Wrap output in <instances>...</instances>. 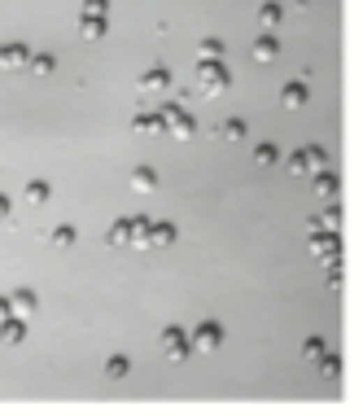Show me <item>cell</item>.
Returning a JSON list of instances; mask_svg holds the SVG:
<instances>
[{
    "mask_svg": "<svg viewBox=\"0 0 363 416\" xmlns=\"http://www.w3.org/2000/svg\"><path fill=\"white\" fill-rule=\"evenodd\" d=\"M202 88H206V92L228 88V71H223V66H214V62H206V66H202Z\"/></svg>",
    "mask_w": 363,
    "mask_h": 416,
    "instance_id": "4",
    "label": "cell"
},
{
    "mask_svg": "<svg viewBox=\"0 0 363 416\" xmlns=\"http://www.w3.org/2000/svg\"><path fill=\"white\" fill-rule=\"evenodd\" d=\"M140 88H145V92H162V88H167V71L145 75V79H140Z\"/></svg>",
    "mask_w": 363,
    "mask_h": 416,
    "instance_id": "10",
    "label": "cell"
},
{
    "mask_svg": "<svg viewBox=\"0 0 363 416\" xmlns=\"http://www.w3.org/2000/svg\"><path fill=\"white\" fill-rule=\"evenodd\" d=\"M131 185H136L140 193H145V189H154V171H136V180H131Z\"/></svg>",
    "mask_w": 363,
    "mask_h": 416,
    "instance_id": "16",
    "label": "cell"
},
{
    "mask_svg": "<svg viewBox=\"0 0 363 416\" xmlns=\"http://www.w3.org/2000/svg\"><path fill=\"white\" fill-rule=\"evenodd\" d=\"M31 71H36V75H48V71H53V57H36V62H31Z\"/></svg>",
    "mask_w": 363,
    "mask_h": 416,
    "instance_id": "17",
    "label": "cell"
},
{
    "mask_svg": "<svg viewBox=\"0 0 363 416\" xmlns=\"http://www.w3.org/2000/svg\"><path fill=\"white\" fill-rule=\"evenodd\" d=\"M5 215H9V202H5V197H0V220H5Z\"/></svg>",
    "mask_w": 363,
    "mask_h": 416,
    "instance_id": "23",
    "label": "cell"
},
{
    "mask_svg": "<svg viewBox=\"0 0 363 416\" xmlns=\"http://www.w3.org/2000/svg\"><path fill=\"white\" fill-rule=\"evenodd\" d=\"M27 202H31V206L48 202V185H31V189H27Z\"/></svg>",
    "mask_w": 363,
    "mask_h": 416,
    "instance_id": "15",
    "label": "cell"
},
{
    "mask_svg": "<svg viewBox=\"0 0 363 416\" xmlns=\"http://www.w3.org/2000/svg\"><path fill=\"white\" fill-rule=\"evenodd\" d=\"M219 346H223V329H219V324H202V329L188 338V351H202V355L219 351Z\"/></svg>",
    "mask_w": 363,
    "mask_h": 416,
    "instance_id": "1",
    "label": "cell"
},
{
    "mask_svg": "<svg viewBox=\"0 0 363 416\" xmlns=\"http://www.w3.org/2000/svg\"><path fill=\"white\" fill-rule=\"evenodd\" d=\"M131 241V224H114L110 228V245H127Z\"/></svg>",
    "mask_w": 363,
    "mask_h": 416,
    "instance_id": "12",
    "label": "cell"
},
{
    "mask_svg": "<svg viewBox=\"0 0 363 416\" xmlns=\"http://www.w3.org/2000/svg\"><path fill=\"white\" fill-rule=\"evenodd\" d=\"M254 57H258V62H272V57H276V40H258V44H254Z\"/></svg>",
    "mask_w": 363,
    "mask_h": 416,
    "instance_id": "13",
    "label": "cell"
},
{
    "mask_svg": "<svg viewBox=\"0 0 363 416\" xmlns=\"http://www.w3.org/2000/svg\"><path fill=\"white\" fill-rule=\"evenodd\" d=\"M162 351H167L171 359H184L188 355V333L184 329H167L162 333Z\"/></svg>",
    "mask_w": 363,
    "mask_h": 416,
    "instance_id": "2",
    "label": "cell"
},
{
    "mask_svg": "<svg viewBox=\"0 0 363 416\" xmlns=\"http://www.w3.org/2000/svg\"><path fill=\"white\" fill-rule=\"evenodd\" d=\"M280 96H285V106H289V110H293V106H306V88H302V83H289V88L280 92Z\"/></svg>",
    "mask_w": 363,
    "mask_h": 416,
    "instance_id": "9",
    "label": "cell"
},
{
    "mask_svg": "<svg viewBox=\"0 0 363 416\" xmlns=\"http://www.w3.org/2000/svg\"><path fill=\"white\" fill-rule=\"evenodd\" d=\"M9 320V298H0V324Z\"/></svg>",
    "mask_w": 363,
    "mask_h": 416,
    "instance_id": "22",
    "label": "cell"
},
{
    "mask_svg": "<svg viewBox=\"0 0 363 416\" xmlns=\"http://www.w3.org/2000/svg\"><path fill=\"white\" fill-rule=\"evenodd\" d=\"M254 158H258L262 166H272V162H276V149H272V145H262V149H258V154H254Z\"/></svg>",
    "mask_w": 363,
    "mask_h": 416,
    "instance_id": "18",
    "label": "cell"
},
{
    "mask_svg": "<svg viewBox=\"0 0 363 416\" xmlns=\"http://www.w3.org/2000/svg\"><path fill=\"white\" fill-rule=\"evenodd\" d=\"M241 131H245V127H241V119H232V123H223V136H228V141H237V136H241Z\"/></svg>",
    "mask_w": 363,
    "mask_h": 416,
    "instance_id": "21",
    "label": "cell"
},
{
    "mask_svg": "<svg viewBox=\"0 0 363 416\" xmlns=\"http://www.w3.org/2000/svg\"><path fill=\"white\" fill-rule=\"evenodd\" d=\"M316 189H320V193H337V180H333V175H320Z\"/></svg>",
    "mask_w": 363,
    "mask_h": 416,
    "instance_id": "19",
    "label": "cell"
},
{
    "mask_svg": "<svg viewBox=\"0 0 363 416\" xmlns=\"http://www.w3.org/2000/svg\"><path fill=\"white\" fill-rule=\"evenodd\" d=\"M171 237H175L171 224H154V228H149V245H171Z\"/></svg>",
    "mask_w": 363,
    "mask_h": 416,
    "instance_id": "7",
    "label": "cell"
},
{
    "mask_svg": "<svg viewBox=\"0 0 363 416\" xmlns=\"http://www.w3.org/2000/svg\"><path fill=\"white\" fill-rule=\"evenodd\" d=\"M127 368H131V364H127L123 355H114V359L105 364V373H110V377H127Z\"/></svg>",
    "mask_w": 363,
    "mask_h": 416,
    "instance_id": "14",
    "label": "cell"
},
{
    "mask_svg": "<svg viewBox=\"0 0 363 416\" xmlns=\"http://www.w3.org/2000/svg\"><path fill=\"white\" fill-rule=\"evenodd\" d=\"M31 62V53L22 44H13V48H0V66H5V71H22V66Z\"/></svg>",
    "mask_w": 363,
    "mask_h": 416,
    "instance_id": "5",
    "label": "cell"
},
{
    "mask_svg": "<svg viewBox=\"0 0 363 416\" xmlns=\"http://www.w3.org/2000/svg\"><path fill=\"white\" fill-rule=\"evenodd\" d=\"M22 338H27V324H22V320H13V315H9V320L0 324V342H5V346H18Z\"/></svg>",
    "mask_w": 363,
    "mask_h": 416,
    "instance_id": "6",
    "label": "cell"
},
{
    "mask_svg": "<svg viewBox=\"0 0 363 416\" xmlns=\"http://www.w3.org/2000/svg\"><path fill=\"white\" fill-rule=\"evenodd\" d=\"M302 355H306V359H316V364H320V359L328 355V342H324V338H306V346H302Z\"/></svg>",
    "mask_w": 363,
    "mask_h": 416,
    "instance_id": "8",
    "label": "cell"
},
{
    "mask_svg": "<svg viewBox=\"0 0 363 416\" xmlns=\"http://www.w3.org/2000/svg\"><path fill=\"white\" fill-rule=\"evenodd\" d=\"M9 315H13V320H31V315H36V294L18 289V294L9 298Z\"/></svg>",
    "mask_w": 363,
    "mask_h": 416,
    "instance_id": "3",
    "label": "cell"
},
{
    "mask_svg": "<svg viewBox=\"0 0 363 416\" xmlns=\"http://www.w3.org/2000/svg\"><path fill=\"white\" fill-rule=\"evenodd\" d=\"M53 245H57V250H71V245H75V228H66V224H61V228L53 232Z\"/></svg>",
    "mask_w": 363,
    "mask_h": 416,
    "instance_id": "11",
    "label": "cell"
},
{
    "mask_svg": "<svg viewBox=\"0 0 363 416\" xmlns=\"http://www.w3.org/2000/svg\"><path fill=\"white\" fill-rule=\"evenodd\" d=\"M276 22H280V9L267 5V9H262V27H276Z\"/></svg>",
    "mask_w": 363,
    "mask_h": 416,
    "instance_id": "20",
    "label": "cell"
}]
</instances>
